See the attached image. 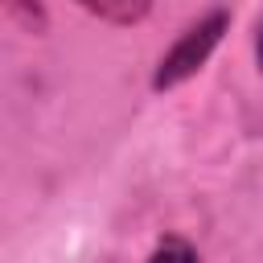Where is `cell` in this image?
Instances as JSON below:
<instances>
[{"mask_svg": "<svg viewBox=\"0 0 263 263\" xmlns=\"http://www.w3.org/2000/svg\"><path fill=\"white\" fill-rule=\"evenodd\" d=\"M144 263H197V251H193L185 238L168 234V238H160V242L152 247V255H148Z\"/></svg>", "mask_w": 263, "mask_h": 263, "instance_id": "cell-4", "label": "cell"}, {"mask_svg": "<svg viewBox=\"0 0 263 263\" xmlns=\"http://www.w3.org/2000/svg\"><path fill=\"white\" fill-rule=\"evenodd\" d=\"M74 4L107 25H140L152 8V0H74Z\"/></svg>", "mask_w": 263, "mask_h": 263, "instance_id": "cell-2", "label": "cell"}, {"mask_svg": "<svg viewBox=\"0 0 263 263\" xmlns=\"http://www.w3.org/2000/svg\"><path fill=\"white\" fill-rule=\"evenodd\" d=\"M226 29H230V8H222V4L210 8V12H201L193 25H185L177 33V41L160 53V62L152 70V90H173V86L189 82L210 62V53L222 45Z\"/></svg>", "mask_w": 263, "mask_h": 263, "instance_id": "cell-1", "label": "cell"}, {"mask_svg": "<svg viewBox=\"0 0 263 263\" xmlns=\"http://www.w3.org/2000/svg\"><path fill=\"white\" fill-rule=\"evenodd\" d=\"M255 62H259V74H263V16L255 21Z\"/></svg>", "mask_w": 263, "mask_h": 263, "instance_id": "cell-5", "label": "cell"}, {"mask_svg": "<svg viewBox=\"0 0 263 263\" xmlns=\"http://www.w3.org/2000/svg\"><path fill=\"white\" fill-rule=\"evenodd\" d=\"M4 12L33 37H41L49 29V12H45V0H4Z\"/></svg>", "mask_w": 263, "mask_h": 263, "instance_id": "cell-3", "label": "cell"}]
</instances>
